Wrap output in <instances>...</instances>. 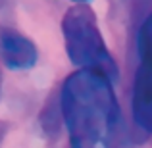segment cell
Instances as JSON below:
<instances>
[{
	"mask_svg": "<svg viewBox=\"0 0 152 148\" xmlns=\"http://www.w3.org/2000/svg\"><path fill=\"white\" fill-rule=\"evenodd\" d=\"M137 54H139V63L152 67V14L142 21L141 29L137 35Z\"/></svg>",
	"mask_w": 152,
	"mask_h": 148,
	"instance_id": "5b68a950",
	"label": "cell"
},
{
	"mask_svg": "<svg viewBox=\"0 0 152 148\" xmlns=\"http://www.w3.org/2000/svg\"><path fill=\"white\" fill-rule=\"evenodd\" d=\"M64 42L69 60L83 69H94L115 81L118 66L106 48L93 8L75 4L66 12L62 21Z\"/></svg>",
	"mask_w": 152,
	"mask_h": 148,
	"instance_id": "7a4b0ae2",
	"label": "cell"
},
{
	"mask_svg": "<svg viewBox=\"0 0 152 148\" xmlns=\"http://www.w3.org/2000/svg\"><path fill=\"white\" fill-rule=\"evenodd\" d=\"M133 121L141 131L152 135V67L139 63L131 94Z\"/></svg>",
	"mask_w": 152,
	"mask_h": 148,
	"instance_id": "277c9868",
	"label": "cell"
},
{
	"mask_svg": "<svg viewBox=\"0 0 152 148\" xmlns=\"http://www.w3.org/2000/svg\"><path fill=\"white\" fill-rule=\"evenodd\" d=\"M0 58L10 69H31L37 63V46L14 29H0Z\"/></svg>",
	"mask_w": 152,
	"mask_h": 148,
	"instance_id": "3957f363",
	"label": "cell"
},
{
	"mask_svg": "<svg viewBox=\"0 0 152 148\" xmlns=\"http://www.w3.org/2000/svg\"><path fill=\"white\" fill-rule=\"evenodd\" d=\"M112 83L100 71L83 67L64 81L60 110L71 146H106L119 135L121 112Z\"/></svg>",
	"mask_w": 152,
	"mask_h": 148,
	"instance_id": "6da1fadb",
	"label": "cell"
},
{
	"mask_svg": "<svg viewBox=\"0 0 152 148\" xmlns=\"http://www.w3.org/2000/svg\"><path fill=\"white\" fill-rule=\"evenodd\" d=\"M73 2H85V0H73Z\"/></svg>",
	"mask_w": 152,
	"mask_h": 148,
	"instance_id": "8992f818",
	"label": "cell"
}]
</instances>
